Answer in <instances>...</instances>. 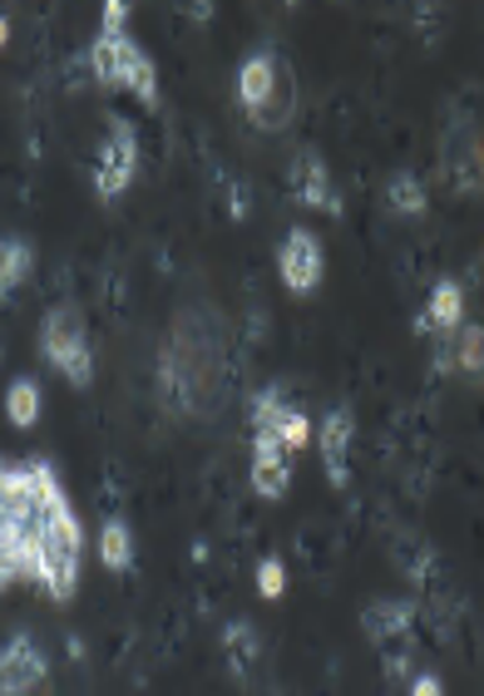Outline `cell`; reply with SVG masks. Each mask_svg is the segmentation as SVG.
Returning a JSON list of instances; mask_svg holds the SVG:
<instances>
[{"label": "cell", "mask_w": 484, "mask_h": 696, "mask_svg": "<svg viewBox=\"0 0 484 696\" xmlns=\"http://www.w3.org/2000/svg\"><path fill=\"white\" fill-rule=\"evenodd\" d=\"M134 168H139V134H134L129 119H109L99 144V164H94V193L119 198L134 183Z\"/></svg>", "instance_id": "cell-3"}, {"label": "cell", "mask_w": 484, "mask_h": 696, "mask_svg": "<svg viewBox=\"0 0 484 696\" xmlns=\"http://www.w3.org/2000/svg\"><path fill=\"white\" fill-rule=\"evenodd\" d=\"M80 548H84L80 519L65 504V509H55L45 519V529H40V573H35V583L45 588L55 603H70V593H75V583H80Z\"/></svg>", "instance_id": "cell-1"}, {"label": "cell", "mask_w": 484, "mask_h": 696, "mask_svg": "<svg viewBox=\"0 0 484 696\" xmlns=\"http://www.w3.org/2000/svg\"><path fill=\"white\" fill-rule=\"evenodd\" d=\"M410 692H415V696H435L440 692V677H415V682H410Z\"/></svg>", "instance_id": "cell-24"}, {"label": "cell", "mask_w": 484, "mask_h": 696, "mask_svg": "<svg viewBox=\"0 0 484 696\" xmlns=\"http://www.w3.org/2000/svg\"><path fill=\"white\" fill-rule=\"evenodd\" d=\"M287 188L302 208H322V213H332V218L341 213L336 183H332V173H326V164L317 154H297V164H292V173H287Z\"/></svg>", "instance_id": "cell-6"}, {"label": "cell", "mask_w": 484, "mask_h": 696, "mask_svg": "<svg viewBox=\"0 0 484 696\" xmlns=\"http://www.w3.org/2000/svg\"><path fill=\"white\" fill-rule=\"evenodd\" d=\"M292 450L282 445L277 435H252V489L262 499H282L292 489V464H287Z\"/></svg>", "instance_id": "cell-5"}, {"label": "cell", "mask_w": 484, "mask_h": 696, "mask_svg": "<svg viewBox=\"0 0 484 696\" xmlns=\"http://www.w3.org/2000/svg\"><path fill=\"white\" fill-rule=\"evenodd\" d=\"M277 267H282V282H287L292 292H312L326 272L322 242L312 238L307 228H292V238L282 242V252H277Z\"/></svg>", "instance_id": "cell-4"}, {"label": "cell", "mask_w": 484, "mask_h": 696, "mask_svg": "<svg viewBox=\"0 0 484 696\" xmlns=\"http://www.w3.org/2000/svg\"><path fill=\"white\" fill-rule=\"evenodd\" d=\"M346 445H351V410H332L322 420V460H326V479L336 489L346 484Z\"/></svg>", "instance_id": "cell-11"}, {"label": "cell", "mask_w": 484, "mask_h": 696, "mask_svg": "<svg viewBox=\"0 0 484 696\" xmlns=\"http://www.w3.org/2000/svg\"><path fill=\"white\" fill-rule=\"evenodd\" d=\"M272 435H277L287 450H302V445L312 440V420L302 415V410H292V405H287V410L277 415V425H272Z\"/></svg>", "instance_id": "cell-21"}, {"label": "cell", "mask_w": 484, "mask_h": 696, "mask_svg": "<svg viewBox=\"0 0 484 696\" xmlns=\"http://www.w3.org/2000/svg\"><path fill=\"white\" fill-rule=\"evenodd\" d=\"M40 351H45V361L55 366L60 376H65L70 386H90L94 381V361H90V341H84V326L75 312H50L45 316V331H40Z\"/></svg>", "instance_id": "cell-2"}, {"label": "cell", "mask_w": 484, "mask_h": 696, "mask_svg": "<svg viewBox=\"0 0 484 696\" xmlns=\"http://www.w3.org/2000/svg\"><path fill=\"white\" fill-rule=\"evenodd\" d=\"M90 65H94V80L119 89V35H104L99 30V40H94V50H90Z\"/></svg>", "instance_id": "cell-19"}, {"label": "cell", "mask_w": 484, "mask_h": 696, "mask_svg": "<svg viewBox=\"0 0 484 696\" xmlns=\"http://www.w3.org/2000/svg\"><path fill=\"white\" fill-rule=\"evenodd\" d=\"M124 25H129V0H104L99 30H104V35H124Z\"/></svg>", "instance_id": "cell-23"}, {"label": "cell", "mask_w": 484, "mask_h": 696, "mask_svg": "<svg viewBox=\"0 0 484 696\" xmlns=\"http://www.w3.org/2000/svg\"><path fill=\"white\" fill-rule=\"evenodd\" d=\"M272 75H277V55L272 50H257V55H248L238 65V104L242 109H257V99L267 94Z\"/></svg>", "instance_id": "cell-12"}, {"label": "cell", "mask_w": 484, "mask_h": 696, "mask_svg": "<svg viewBox=\"0 0 484 696\" xmlns=\"http://www.w3.org/2000/svg\"><path fill=\"white\" fill-rule=\"evenodd\" d=\"M410 622H415V608L401 603V598H381V603H371L361 613V632L376 642V647H386V642H401L406 637Z\"/></svg>", "instance_id": "cell-10"}, {"label": "cell", "mask_w": 484, "mask_h": 696, "mask_svg": "<svg viewBox=\"0 0 484 696\" xmlns=\"http://www.w3.org/2000/svg\"><path fill=\"white\" fill-rule=\"evenodd\" d=\"M6 415L15 430H30L40 420V386L30 381V376H20V381L6 390Z\"/></svg>", "instance_id": "cell-17"}, {"label": "cell", "mask_w": 484, "mask_h": 696, "mask_svg": "<svg viewBox=\"0 0 484 696\" xmlns=\"http://www.w3.org/2000/svg\"><path fill=\"white\" fill-rule=\"evenodd\" d=\"M119 84L134 94L139 104H159V75H154V60L134 45L129 35H119Z\"/></svg>", "instance_id": "cell-9"}, {"label": "cell", "mask_w": 484, "mask_h": 696, "mask_svg": "<svg viewBox=\"0 0 484 696\" xmlns=\"http://www.w3.org/2000/svg\"><path fill=\"white\" fill-rule=\"evenodd\" d=\"M460 316H465V297H460V287L455 282H440L435 292H430V307L425 316H420V331H455L460 326Z\"/></svg>", "instance_id": "cell-13"}, {"label": "cell", "mask_w": 484, "mask_h": 696, "mask_svg": "<svg viewBox=\"0 0 484 696\" xmlns=\"http://www.w3.org/2000/svg\"><path fill=\"white\" fill-rule=\"evenodd\" d=\"M450 346H455V366L465 376H475V381H484V326H455L450 331Z\"/></svg>", "instance_id": "cell-16"}, {"label": "cell", "mask_w": 484, "mask_h": 696, "mask_svg": "<svg viewBox=\"0 0 484 696\" xmlns=\"http://www.w3.org/2000/svg\"><path fill=\"white\" fill-rule=\"evenodd\" d=\"M248 114L262 134H282L292 119H297V80H292L287 60H277V75H272L267 94H262L257 109H248Z\"/></svg>", "instance_id": "cell-8"}, {"label": "cell", "mask_w": 484, "mask_h": 696, "mask_svg": "<svg viewBox=\"0 0 484 696\" xmlns=\"http://www.w3.org/2000/svg\"><path fill=\"white\" fill-rule=\"evenodd\" d=\"M30 267H35V252H30V242L0 238V302H6L10 292H15L20 282L30 277Z\"/></svg>", "instance_id": "cell-14"}, {"label": "cell", "mask_w": 484, "mask_h": 696, "mask_svg": "<svg viewBox=\"0 0 484 696\" xmlns=\"http://www.w3.org/2000/svg\"><path fill=\"white\" fill-rule=\"evenodd\" d=\"M99 558H104V568H114V573L134 568V534L124 519H109L99 529Z\"/></svg>", "instance_id": "cell-15"}, {"label": "cell", "mask_w": 484, "mask_h": 696, "mask_svg": "<svg viewBox=\"0 0 484 696\" xmlns=\"http://www.w3.org/2000/svg\"><path fill=\"white\" fill-rule=\"evenodd\" d=\"M6 40H10V25H6V15H0V45H6Z\"/></svg>", "instance_id": "cell-25"}, {"label": "cell", "mask_w": 484, "mask_h": 696, "mask_svg": "<svg viewBox=\"0 0 484 696\" xmlns=\"http://www.w3.org/2000/svg\"><path fill=\"white\" fill-rule=\"evenodd\" d=\"M257 593L267 598V603H277V598L287 593V568H282L277 558H262L257 563Z\"/></svg>", "instance_id": "cell-22"}, {"label": "cell", "mask_w": 484, "mask_h": 696, "mask_svg": "<svg viewBox=\"0 0 484 696\" xmlns=\"http://www.w3.org/2000/svg\"><path fill=\"white\" fill-rule=\"evenodd\" d=\"M45 652L35 647V642L20 632V637H10L6 647H0V692H30L45 682Z\"/></svg>", "instance_id": "cell-7"}, {"label": "cell", "mask_w": 484, "mask_h": 696, "mask_svg": "<svg viewBox=\"0 0 484 696\" xmlns=\"http://www.w3.org/2000/svg\"><path fill=\"white\" fill-rule=\"evenodd\" d=\"M391 208L396 213H425V188H420V178L415 173H396L391 178Z\"/></svg>", "instance_id": "cell-20"}, {"label": "cell", "mask_w": 484, "mask_h": 696, "mask_svg": "<svg viewBox=\"0 0 484 696\" xmlns=\"http://www.w3.org/2000/svg\"><path fill=\"white\" fill-rule=\"evenodd\" d=\"M223 652H228V662H233V672H252V662H257V628H252V622H228Z\"/></svg>", "instance_id": "cell-18"}]
</instances>
